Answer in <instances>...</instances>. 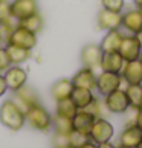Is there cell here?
<instances>
[{"mask_svg":"<svg viewBox=\"0 0 142 148\" xmlns=\"http://www.w3.org/2000/svg\"><path fill=\"white\" fill-rule=\"evenodd\" d=\"M124 35H125V32L122 29L107 31L106 35L102 37L101 43H99L102 52H118L119 46H121V43H122Z\"/></svg>","mask_w":142,"mask_h":148,"instance_id":"cell-19","label":"cell"},{"mask_svg":"<svg viewBox=\"0 0 142 148\" xmlns=\"http://www.w3.org/2000/svg\"><path fill=\"white\" fill-rule=\"evenodd\" d=\"M11 99L17 104L23 112H26L28 108H31L32 106L40 102V98H38L37 92L32 87H28V86H23L17 92H12V98Z\"/></svg>","mask_w":142,"mask_h":148,"instance_id":"cell-13","label":"cell"},{"mask_svg":"<svg viewBox=\"0 0 142 148\" xmlns=\"http://www.w3.org/2000/svg\"><path fill=\"white\" fill-rule=\"evenodd\" d=\"M55 148H72L70 145H66V147H55Z\"/></svg>","mask_w":142,"mask_h":148,"instance_id":"cell-40","label":"cell"},{"mask_svg":"<svg viewBox=\"0 0 142 148\" xmlns=\"http://www.w3.org/2000/svg\"><path fill=\"white\" fill-rule=\"evenodd\" d=\"M124 64H125V61H124V58L121 57L119 52H102L99 69L104 70V72L121 73Z\"/></svg>","mask_w":142,"mask_h":148,"instance_id":"cell-17","label":"cell"},{"mask_svg":"<svg viewBox=\"0 0 142 148\" xmlns=\"http://www.w3.org/2000/svg\"><path fill=\"white\" fill-rule=\"evenodd\" d=\"M119 53L124 58V61H134V60H139L141 52H142V46L138 40V37L134 34H125L122 38V43L119 46Z\"/></svg>","mask_w":142,"mask_h":148,"instance_id":"cell-7","label":"cell"},{"mask_svg":"<svg viewBox=\"0 0 142 148\" xmlns=\"http://www.w3.org/2000/svg\"><path fill=\"white\" fill-rule=\"evenodd\" d=\"M121 76L125 84H142V63L139 60L127 61L121 70Z\"/></svg>","mask_w":142,"mask_h":148,"instance_id":"cell-16","label":"cell"},{"mask_svg":"<svg viewBox=\"0 0 142 148\" xmlns=\"http://www.w3.org/2000/svg\"><path fill=\"white\" fill-rule=\"evenodd\" d=\"M0 122L9 130L19 131L26 124L25 112L12 99H6L0 106Z\"/></svg>","mask_w":142,"mask_h":148,"instance_id":"cell-1","label":"cell"},{"mask_svg":"<svg viewBox=\"0 0 142 148\" xmlns=\"http://www.w3.org/2000/svg\"><path fill=\"white\" fill-rule=\"evenodd\" d=\"M116 148H130V147H124V145H118Z\"/></svg>","mask_w":142,"mask_h":148,"instance_id":"cell-41","label":"cell"},{"mask_svg":"<svg viewBox=\"0 0 142 148\" xmlns=\"http://www.w3.org/2000/svg\"><path fill=\"white\" fill-rule=\"evenodd\" d=\"M38 12V3L37 0H12L11 2V15L21 21Z\"/></svg>","mask_w":142,"mask_h":148,"instance_id":"cell-11","label":"cell"},{"mask_svg":"<svg viewBox=\"0 0 142 148\" xmlns=\"http://www.w3.org/2000/svg\"><path fill=\"white\" fill-rule=\"evenodd\" d=\"M102 101H104V106L108 113L124 114L130 108V102H128V98L125 95L124 89H118L112 93H108L107 96H104Z\"/></svg>","mask_w":142,"mask_h":148,"instance_id":"cell-5","label":"cell"},{"mask_svg":"<svg viewBox=\"0 0 142 148\" xmlns=\"http://www.w3.org/2000/svg\"><path fill=\"white\" fill-rule=\"evenodd\" d=\"M37 41H38L37 34L28 31L26 28H23V26H20V25L5 38V43H6V45H14V46H19V47L28 49V51H32V49L37 46Z\"/></svg>","mask_w":142,"mask_h":148,"instance_id":"cell-3","label":"cell"},{"mask_svg":"<svg viewBox=\"0 0 142 148\" xmlns=\"http://www.w3.org/2000/svg\"><path fill=\"white\" fill-rule=\"evenodd\" d=\"M5 41V35H3V32H2V29H0V46H2V43Z\"/></svg>","mask_w":142,"mask_h":148,"instance_id":"cell-39","label":"cell"},{"mask_svg":"<svg viewBox=\"0 0 142 148\" xmlns=\"http://www.w3.org/2000/svg\"><path fill=\"white\" fill-rule=\"evenodd\" d=\"M122 76L121 73H113V72H104L101 70L96 75V87L95 90H98L101 96H107L108 93H112L118 89H122Z\"/></svg>","mask_w":142,"mask_h":148,"instance_id":"cell-4","label":"cell"},{"mask_svg":"<svg viewBox=\"0 0 142 148\" xmlns=\"http://www.w3.org/2000/svg\"><path fill=\"white\" fill-rule=\"evenodd\" d=\"M98 148H116V145H113L112 142H104V144H98Z\"/></svg>","mask_w":142,"mask_h":148,"instance_id":"cell-36","label":"cell"},{"mask_svg":"<svg viewBox=\"0 0 142 148\" xmlns=\"http://www.w3.org/2000/svg\"><path fill=\"white\" fill-rule=\"evenodd\" d=\"M73 92V84H72V79L69 78H61L55 81L51 87V96L57 101L60 99H66V98H70Z\"/></svg>","mask_w":142,"mask_h":148,"instance_id":"cell-20","label":"cell"},{"mask_svg":"<svg viewBox=\"0 0 142 148\" xmlns=\"http://www.w3.org/2000/svg\"><path fill=\"white\" fill-rule=\"evenodd\" d=\"M80 148H98V144H95L93 140H90V139H89V140L86 142V144H83Z\"/></svg>","mask_w":142,"mask_h":148,"instance_id":"cell-35","label":"cell"},{"mask_svg":"<svg viewBox=\"0 0 142 148\" xmlns=\"http://www.w3.org/2000/svg\"><path fill=\"white\" fill-rule=\"evenodd\" d=\"M52 145H54V148H55V147H66V145H69V136L54 133V136H52Z\"/></svg>","mask_w":142,"mask_h":148,"instance_id":"cell-32","label":"cell"},{"mask_svg":"<svg viewBox=\"0 0 142 148\" xmlns=\"http://www.w3.org/2000/svg\"><path fill=\"white\" fill-rule=\"evenodd\" d=\"M3 76L6 79L8 90H11V92H17L19 89H21V87L26 86V83H28V72L21 66L12 64L9 69H6L3 72Z\"/></svg>","mask_w":142,"mask_h":148,"instance_id":"cell-9","label":"cell"},{"mask_svg":"<svg viewBox=\"0 0 142 148\" xmlns=\"http://www.w3.org/2000/svg\"><path fill=\"white\" fill-rule=\"evenodd\" d=\"M8 92V84H6V79H5L3 73H0V98H2L5 93Z\"/></svg>","mask_w":142,"mask_h":148,"instance_id":"cell-33","label":"cell"},{"mask_svg":"<svg viewBox=\"0 0 142 148\" xmlns=\"http://www.w3.org/2000/svg\"><path fill=\"white\" fill-rule=\"evenodd\" d=\"M87 140H89V136H84V134H81L75 130L69 134V145L72 148H80L83 144H86Z\"/></svg>","mask_w":142,"mask_h":148,"instance_id":"cell-29","label":"cell"},{"mask_svg":"<svg viewBox=\"0 0 142 148\" xmlns=\"http://www.w3.org/2000/svg\"><path fill=\"white\" fill-rule=\"evenodd\" d=\"M52 128H54V133L69 136V134L73 131L72 119L58 116V114H54V116H52Z\"/></svg>","mask_w":142,"mask_h":148,"instance_id":"cell-25","label":"cell"},{"mask_svg":"<svg viewBox=\"0 0 142 148\" xmlns=\"http://www.w3.org/2000/svg\"><path fill=\"white\" fill-rule=\"evenodd\" d=\"M134 124L142 130V107L136 110V116H134Z\"/></svg>","mask_w":142,"mask_h":148,"instance_id":"cell-34","label":"cell"},{"mask_svg":"<svg viewBox=\"0 0 142 148\" xmlns=\"http://www.w3.org/2000/svg\"><path fill=\"white\" fill-rule=\"evenodd\" d=\"M80 108L75 106V102L72 101V98H66V99H60L57 101V106H55V114L58 116H63V118H69L72 119L76 112Z\"/></svg>","mask_w":142,"mask_h":148,"instance_id":"cell-23","label":"cell"},{"mask_svg":"<svg viewBox=\"0 0 142 148\" xmlns=\"http://www.w3.org/2000/svg\"><path fill=\"white\" fill-rule=\"evenodd\" d=\"M19 25L23 26V28H26V29L31 31V32H34V34H38V32L43 31L45 20H43V17H41L40 12H37V14H34V15H31V17H28V18L19 21Z\"/></svg>","mask_w":142,"mask_h":148,"instance_id":"cell-26","label":"cell"},{"mask_svg":"<svg viewBox=\"0 0 142 148\" xmlns=\"http://www.w3.org/2000/svg\"><path fill=\"white\" fill-rule=\"evenodd\" d=\"M136 148H142V142H141V144H139L138 147H136Z\"/></svg>","mask_w":142,"mask_h":148,"instance_id":"cell-43","label":"cell"},{"mask_svg":"<svg viewBox=\"0 0 142 148\" xmlns=\"http://www.w3.org/2000/svg\"><path fill=\"white\" fill-rule=\"evenodd\" d=\"M11 15V2L9 0H0V23L8 20Z\"/></svg>","mask_w":142,"mask_h":148,"instance_id":"cell-30","label":"cell"},{"mask_svg":"<svg viewBox=\"0 0 142 148\" xmlns=\"http://www.w3.org/2000/svg\"><path fill=\"white\" fill-rule=\"evenodd\" d=\"M25 116H26V122L38 131L47 133L52 128V114L47 112V108L45 106H41V102L28 108L25 112Z\"/></svg>","mask_w":142,"mask_h":148,"instance_id":"cell-2","label":"cell"},{"mask_svg":"<svg viewBox=\"0 0 142 148\" xmlns=\"http://www.w3.org/2000/svg\"><path fill=\"white\" fill-rule=\"evenodd\" d=\"M101 6L113 12H122L125 8V0H101Z\"/></svg>","mask_w":142,"mask_h":148,"instance_id":"cell-28","label":"cell"},{"mask_svg":"<svg viewBox=\"0 0 142 148\" xmlns=\"http://www.w3.org/2000/svg\"><path fill=\"white\" fill-rule=\"evenodd\" d=\"M125 95L128 98L130 107L132 108H141L142 107V84H127L125 87Z\"/></svg>","mask_w":142,"mask_h":148,"instance_id":"cell-24","label":"cell"},{"mask_svg":"<svg viewBox=\"0 0 142 148\" xmlns=\"http://www.w3.org/2000/svg\"><path fill=\"white\" fill-rule=\"evenodd\" d=\"M96 72L95 69L90 67H81L72 78V84L73 87H81V89H89V90H95L96 87Z\"/></svg>","mask_w":142,"mask_h":148,"instance_id":"cell-14","label":"cell"},{"mask_svg":"<svg viewBox=\"0 0 142 148\" xmlns=\"http://www.w3.org/2000/svg\"><path fill=\"white\" fill-rule=\"evenodd\" d=\"M115 134L113 125L108 122L106 118H96L93 127L90 130L89 139L93 140L95 144H104V142H110Z\"/></svg>","mask_w":142,"mask_h":148,"instance_id":"cell-6","label":"cell"},{"mask_svg":"<svg viewBox=\"0 0 142 148\" xmlns=\"http://www.w3.org/2000/svg\"><path fill=\"white\" fill-rule=\"evenodd\" d=\"M70 98H72V101L75 102V106L78 107L80 110H84V108H87L90 106L92 101H93L96 96H95L93 90L73 87V92H72V95H70Z\"/></svg>","mask_w":142,"mask_h":148,"instance_id":"cell-21","label":"cell"},{"mask_svg":"<svg viewBox=\"0 0 142 148\" xmlns=\"http://www.w3.org/2000/svg\"><path fill=\"white\" fill-rule=\"evenodd\" d=\"M84 110L90 112L92 114H95L96 118H104V116H102V113L107 112V108H106V106H104V101H102V99H98V98H95V99L92 101L90 106L87 107V108H84Z\"/></svg>","mask_w":142,"mask_h":148,"instance_id":"cell-27","label":"cell"},{"mask_svg":"<svg viewBox=\"0 0 142 148\" xmlns=\"http://www.w3.org/2000/svg\"><path fill=\"white\" fill-rule=\"evenodd\" d=\"M133 5L136 8H141L142 9V0H133Z\"/></svg>","mask_w":142,"mask_h":148,"instance_id":"cell-37","label":"cell"},{"mask_svg":"<svg viewBox=\"0 0 142 148\" xmlns=\"http://www.w3.org/2000/svg\"><path fill=\"white\" fill-rule=\"evenodd\" d=\"M142 142V130L136 124L125 125L122 133L119 134V145L136 148Z\"/></svg>","mask_w":142,"mask_h":148,"instance_id":"cell-18","label":"cell"},{"mask_svg":"<svg viewBox=\"0 0 142 148\" xmlns=\"http://www.w3.org/2000/svg\"><path fill=\"white\" fill-rule=\"evenodd\" d=\"M81 64L84 67H90V69H99L101 64V58H102V49L99 45L95 43H89L81 49Z\"/></svg>","mask_w":142,"mask_h":148,"instance_id":"cell-12","label":"cell"},{"mask_svg":"<svg viewBox=\"0 0 142 148\" xmlns=\"http://www.w3.org/2000/svg\"><path fill=\"white\" fill-rule=\"evenodd\" d=\"M136 37H138V40H139L141 46H142V31H141V32H138V34H136Z\"/></svg>","mask_w":142,"mask_h":148,"instance_id":"cell-38","label":"cell"},{"mask_svg":"<svg viewBox=\"0 0 142 148\" xmlns=\"http://www.w3.org/2000/svg\"><path fill=\"white\" fill-rule=\"evenodd\" d=\"M5 47H6L11 64H14V66H21L23 63L28 61L31 57V51H28V49H23V47H19L14 45H6Z\"/></svg>","mask_w":142,"mask_h":148,"instance_id":"cell-22","label":"cell"},{"mask_svg":"<svg viewBox=\"0 0 142 148\" xmlns=\"http://www.w3.org/2000/svg\"><path fill=\"white\" fill-rule=\"evenodd\" d=\"M139 61L142 63V52H141V57H139Z\"/></svg>","mask_w":142,"mask_h":148,"instance_id":"cell-42","label":"cell"},{"mask_svg":"<svg viewBox=\"0 0 142 148\" xmlns=\"http://www.w3.org/2000/svg\"><path fill=\"white\" fill-rule=\"evenodd\" d=\"M96 121V116L92 114L90 112L87 110H78L76 114L72 118V124H73V130L78 131V133L84 134V136H89L90 134V130L93 127Z\"/></svg>","mask_w":142,"mask_h":148,"instance_id":"cell-15","label":"cell"},{"mask_svg":"<svg viewBox=\"0 0 142 148\" xmlns=\"http://www.w3.org/2000/svg\"><path fill=\"white\" fill-rule=\"evenodd\" d=\"M127 34H138L142 31V9L141 8H130L127 11H122V26Z\"/></svg>","mask_w":142,"mask_h":148,"instance_id":"cell-10","label":"cell"},{"mask_svg":"<svg viewBox=\"0 0 142 148\" xmlns=\"http://www.w3.org/2000/svg\"><path fill=\"white\" fill-rule=\"evenodd\" d=\"M96 25L98 29L101 31H113V29H121L122 26V12H113L101 8L96 15Z\"/></svg>","mask_w":142,"mask_h":148,"instance_id":"cell-8","label":"cell"},{"mask_svg":"<svg viewBox=\"0 0 142 148\" xmlns=\"http://www.w3.org/2000/svg\"><path fill=\"white\" fill-rule=\"evenodd\" d=\"M11 60L8 57V52H6V47H2L0 46V73H3L6 69L11 67Z\"/></svg>","mask_w":142,"mask_h":148,"instance_id":"cell-31","label":"cell"}]
</instances>
